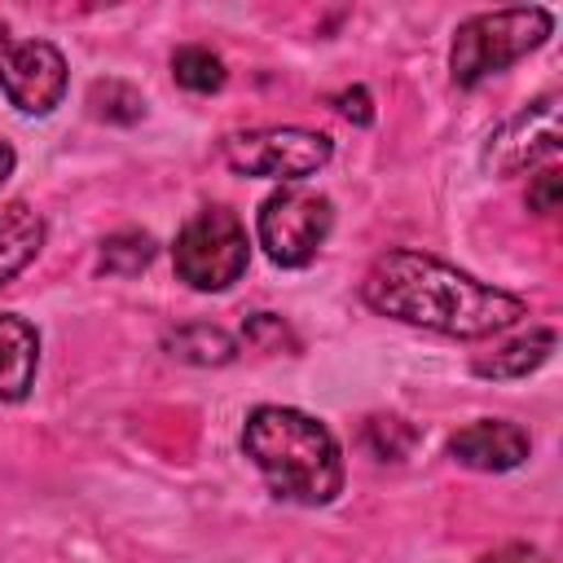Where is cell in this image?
I'll return each instance as SVG.
<instances>
[{"instance_id":"ba28073f","label":"cell","mask_w":563,"mask_h":563,"mask_svg":"<svg viewBox=\"0 0 563 563\" xmlns=\"http://www.w3.org/2000/svg\"><path fill=\"white\" fill-rule=\"evenodd\" d=\"M66 84H70L66 57L48 40H18L0 53V88L18 114L31 119L53 114L66 97Z\"/></svg>"},{"instance_id":"e0dca14e","label":"cell","mask_w":563,"mask_h":563,"mask_svg":"<svg viewBox=\"0 0 563 563\" xmlns=\"http://www.w3.org/2000/svg\"><path fill=\"white\" fill-rule=\"evenodd\" d=\"M361 444L378 462H405L413 453V444H418V431L405 418H396V413H374L365 422V431H361Z\"/></svg>"},{"instance_id":"44dd1931","label":"cell","mask_w":563,"mask_h":563,"mask_svg":"<svg viewBox=\"0 0 563 563\" xmlns=\"http://www.w3.org/2000/svg\"><path fill=\"white\" fill-rule=\"evenodd\" d=\"M479 563H550V559L537 545H528V541H506V545L479 554Z\"/></svg>"},{"instance_id":"ffe728a7","label":"cell","mask_w":563,"mask_h":563,"mask_svg":"<svg viewBox=\"0 0 563 563\" xmlns=\"http://www.w3.org/2000/svg\"><path fill=\"white\" fill-rule=\"evenodd\" d=\"M330 106H334L339 119H347V123H356V128H369V123H374V97H369L365 84L339 88V92L330 97Z\"/></svg>"},{"instance_id":"8992f818","label":"cell","mask_w":563,"mask_h":563,"mask_svg":"<svg viewBox=\"0 0 563 563\" xmlns=\"http://www.w3.org/2000/svg\"><path fill=\"white\" fill-rule=\"evenodd\" d=\"M224 163L238 176H255V180H282V185H303V176H317L330 158H334V141L317 128H246V132H229L220 145Z\"/></svg>"},{"instance_id":"603a6c76","label":"cell","mask_w":563,"mask_h":563,"mask_svg":"<svg viewBox=\"0 0 563 563\" xmlns=\"http://www.w3.org/2000/svg\"><path fill=\"white\" fill-rule=\"evenodd\" d=\"M4 48H9V26L0 22V53H4Z\"/></svg>"},{"instance_id":"7a4b0ae2","label":"cell","mask_w":563,"mask_h":563,"mask_svg":"<svg viewBox=\"0 0 563 563\" xmlns=\"http://www.w3.org/2000/svg\"><path fill=\"white\" fill-rule=\"evenodd\" d=\"M242 453L282 501L330 506L343 493V449L334 431L295 405H255L242 422Z\"/></svg>"},{"instance_id":"7c38bea8","label":"cell","mask_w":563,"mask_h":563,"mask_svg":"<svg viewBox=\"0 0 563 563\" xmlns=\"http://www.w3.org/2000/svg\"><path fill=\"white\" fill-rule=\"evenodd\" d=\"M44 246V216L31 202H0V286L13 282Z\"/></svg>"},{"instance_id":"8fae6325","label":"cell","mask_w":563,"mask_h":563,"mask_svg":"<svg viewBox=\"0 0 563 563\" xmlns=\"http://www.w3.org/2000/svg\"><path fill=\"white\" fill-rule=\"evenodd\" d=\"M554 347H559V334H554L550 325H532L528 334H519V339H510V343H501V347L475 356V361H471V374H475V378H497V383H506V378H528V374H537V369L554 356Z\"/></svg>"},{"instance_id":"9c48e42d","label":"cell","mask_w":563,"mask_h":563,"mask_svg":"<svg viewBox=\"0 0 563 563\" xmlns=\"http://www.w3.org/2000/svg\"><path fill=\"white\" fill-rule=\"evenodd\" d=\"M528 453H532V435L510 418H475L449 435V457L484 475L515 471L528 462Z\"/></svg>"},{"instance_id":"4fadbf2b","label":"cell","mask_w":563,"mask_h":563,"mask_svg":"<svg viewBox=\"0 0 563 563\" xmlns=\"http://www.w3.org/2000/svg\"><path fill=\"white\" fill-rule=\"evenodd\" d=\"M163 352L172 361H185V365H229L238 356V339L211 321H189V325H176L163 334Z\"/></svg>"},{"instance_id":"ac0fdd59","label":"cell","mask_w":563,"mask_h":563,"mask_svg":"<svg viewBox=\"0 0 563 563\" xmlns=\"http://www.w3.org/2000/svg\"><path fill=\"white\" fill-rule=\"evenodd\" d=\"M242 339L251 343V347H260V352H295L299 347V339L290 334V325L277 317V312H255L251 321H246V330H242Z\"/></svg>"},{"instance_id":"9a60e30c","label":"cell","mask_w":563,"mask_h":563,"mask_svg":"<svg viewBox=\"0 0 563 563\" xmlns=\"http://www.w3.org/2000/svg\"><path fill=\"white\" fill-rule=\"evenodd\" d=\"M172 79H176L185 92L207 97V92H220V88H224L229 70H224V57L211 53L207 44H180V48L172 53Z\"/></svg>"},{"instance_id":"5b68a950","label":"cell","mask_w":563,"mask_h":563,"mask_svg":"<svg viewBox=\"0 0 563 563\" xmlns=\"http://www.w3.org/2000/svg\"><path fill=\"white\" fill-rule=\"evenodd\" d=\"M330 229H334V202L312 185H277L255 211V242L277 268L312 264Z\"/></svg>"},{"instance_id":"d6986e66","label":"cell","mask_w":563,"mask_h":563,"mask_svg":"<svg viewBox=\"0 0 563 563\" xmlns=\"http://www.w3.org/2000/svg\"><path fill=\"white\" fill-rule=\"evenodd\" d=\"M559 202H563V176H559V167H541L528 180V211L532 216H554Z\"/></svg>"},{"instance_id":"277c9868","label":"cell","mask_w":563,"mask_h":563,"mask_svg":"<svg viewBox=\"0 0 563 563\" xmlns=\"http://www.w3.org/2000/svg\"><path fill=\"white\" fill-rule=\"evenodd\" d=\"M251 264V238H246V224L233 207L216 202V207H202L194 211L176 242H172V268L176 277L189 286V290H202V295H216V290H229Z\"/></svg>"},{"instance_id":"30bf717a","label":"cell","mask_w":563,"mask_h":563,"mask_svg":"<svg viewBox=\"0 0 563 563\" xmlns=\"http://www.w3.org/2000/svg\"><path fill=\"white\" fill-rule=\"evenodd\" d=\"M35 369H40V330L18 317V312H0V400H26L35 387Z\"/></svg>"},{"instance_id":"2e32d148","label":"cell","mask_w":563,"mask_h":563,"mask_svg":"<svg viewBox=\"0 0 563 563\" xmlns=\"http://www.w3.org/2000/svg\"><path fill=\"white\" fill-rule=\"evenodd\" d=\"M88 114L101 119V123L132 128V123L145 119V97L128 79H92V88H88Z\"/></svg>"},{"instance_id":"6da1fadb","label":"cell","mask_w":563,"mask_h":563,"mask_svg":"<svg viewBox=\"0 0 563 563\" xmlns=\"http://www.w3.org/2000/svg\"><path fill=\"white\" fill-rule=\"evenodd\" d=\"M361 299L391 321L435 330L449 339H488L528 317V303L501 286H488L427 251H383L365 277Z\"/></svg>"},{"instance_id":"52a82bcc","label":"cell","mask_w":563,"mask_h":563,"mask_svg":"<svg viewBox=\"0 0 563 563\" xmlns=\"http://www.w3.org/2000/svg\"><path fill=\"white\" fill-rule=\"evenodd\" d=\"M563 145V101L559 92H541L537 101L519 106L506 123H497L479 150V167L488 176H515L537 167L541 158L559 154Z\"/></svg>"},{"instance_id":"7402d4cb","label":"cell","mask_w":563,"mask_h":563,"mask_svg":"<svg viewBox=\"0 0 563 563\" xmlns=\"http://www.w3.org/2000/svg\"><path fill=\"white\" fill-rule=\"evenodd\" d=\"M13 167H18V154H13V145L0 136V185L13 176Z\"/></svg>"},{"instance_id":"3957f363","label":"cell","mask_w":563,"mask_h":563,"mask_svg":"<svg viewBox=\"0 0 563 563\" xmlns=\"http://www.w3.org/2000/svg\"><path fill=\"white\" fill-rule=\"evenodd\" d=\"M554 31V13L541 4H519V9H488L471 13L453 31L449 48V75L457 88H475L488 75L510 70L528 53H537Z\"/></svg>"},{"instance_id":"5bb4252c","label":"cell","mask_w":563,"mask_h":563,"mask_svg":"<svg viewBox=\"0 0 563 563\" xmlns=\"http://www.w3.org/2000/svg\"><path fill=\"white\" fill-rule=\"evenodd\" d=\"M154 255H158L154 233H145V229H114V233L101 238L97 273H106V277H136V273H145L154 264Z\"/></svg>"}]
</instances>
